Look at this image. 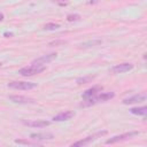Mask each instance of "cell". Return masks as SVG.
Wrapping results in <instances>:
<instances>
[{"label":"cell","mask_w":147,"mask_h":147,"mask_svg":"<svg viewBox=\"0 0 147 147\" xmlns=\"http://www.w3.org/2000/svg\"><path fill=\"white\" fill-rule=\"evenodd\" d=\"M131 69H133L132 63H119V64H116V65L111 67L110 72L111 74H123V72L130 71Z\"/></svg>","instance_id":"8992f818"},{"label":"cell","mask_w":147,"mask_h":147,"mask_svg":"<svg viewBox=\"0 0 147 147\" xmlns=\"http://www.w3.org/2000/svg\"><path fill=\"white\" fill-rule=\"evenodd\" d=\"M60 28V24H57V23H46L45 25H44V29L45 30H57Z\"/></svg>","instance_id":"e0dca14e"},{"label":"cell","mask_w":147,"mask_h":147,"mask_svg":"<svg viewBox=\"0 0 147 147\" xmlns=\"http://www.w3.org/2000/svg\"><path fill=\"white\" fill-rule=\"evenodd\" d=\"M130 113L133 115H138V116H146L147 114V107H137V108H131Z\"/></svg>","instance_id":"5bb4252c"},{"label":"cell","mask_w":147,"mask_h":147,"mask_svg":"<svg viewBox=\"0 0 147 147\" xmlns=\"http://www.w3.org/2000/svg\"><path fill=\"white\" fill-rule=\"evenodd\" d=\"M94 79V76H87V77H80L77 79V83L78 84H86V83H90Z\"/></svg>","instance_id":"2e32d148"},{"label":"cell","mask_w":147,"mask_h":147,"mask_svg":"<svg viewBox=\"0 0 147 147\" xmlns=\"http://www.w3.org/2000/svg\"><path fill=\"white\" fill-rule=\"evenodd\" d=\"M74 116H75V113H74V111L67 110V111H62V113L55 115V116L53 117V121H54V122H63V121L70 119V118L74 117Z\"/></svg>","instance_id":"9c48e42d"},{"label":"cell","mask_w":147,"mask_h":147,"mask_svg":"<svg viewBox=\"0 0 147 147\" xmlns=\"http://www.w3.org/2000/svg\"><path fill=\"white\" fill-rule=\"evenodd\" d=\"M3 17H5V16H3V14H2V13H0V22L3 20Z\"/></svg>","instance_id":"44dd1931"},{"label":"cell","mask_w":147,"mask_h":147,"mask_svg":"<svg viewBox=\"0 0 147 147\" xmlns=\"http://www.w3.org/2000/svg\"><path fill=\"white\" fill-rule=\"evenodd\" d=\"M16 144H23V145H38L37 141H29V140H18L16 139L15 140Z\"/></svg>","instance_id":"d6986e66"},{"label":"cell","mask_w":147,"mask_h":147,"mask_svg":"<svg viewBox=\"0 0 147 147\" xmlns=\"http://www.w3.org/2000/svg\"><path fill=\"white\" fill-rule=\"evenodd\" d=\"M54 59H56V53H52V54H48V55H44V56H40L38 59H36L32 64H41V65H45L46 63L53 61Z\"/></svg>","instance_id":"ba28073f"},{"label":"cell","mask_w":147,"mask_h":147,"mask_svg":"<svg viewBox=\"0 0 147 147\" xmlns=\"http://www.w3.org/2000/svg\"><path fill=\"white\" fill-rule=\"evenodd\" d=\"M147 99V95L145 93H138V94H134L132 96H129L126 99L123 100V103L124 105H132V103H139V102H144L146 101Z\"/></svg>","instance_id":"52a82bcc"},{"label":"cell","mask_w":147,"mask_h":147,"mask_svg":"<svg viewBox=\"0 0 147 147\" xmlns=\"http://www.w3.org/2000/svg\"><path fill=\"white\" fill-rule=\"evenodd\" d=\"M45 69H46L45 65H41V64H31V65H29V67H24V68L20 69V70H18V74H20L21 76L28 77V76L38 75V74L42 72Z\"/></svg>","instance_id":"7a4b0ae2"},{"label":"cell","mask_w":147,"mask_h":147,"mask_svg":"<svg viewBox=\"0 0 147 147\" xmlns=\"http://www.w3.org/2000/svg\"><path fill=\"white\" fill-rule=\"evenodd\" d=\"M139 134V132L138 131H133V132H127V133H123V134H118V136H115V137H113V138H110V139H108V140H106V144H116V142H119V141H124V140H127V139H130V138H132V137H134V136H138Z\"/></svg>","instance_id":"5b68a950"},{"label":"cell","mask_w":147,"mask_h":147,"mask_svg":"<svg viewBox=\"0 0 147 147\" xmlns=\"http://www.w3.org/2000/svg\"><path fill=\"white\" fill-rule=\"evenodd\" d=\"M3 36L7 37V38H9V37H13V33H11V32H5Z\"/></svg>","instance_id":"ffe728a7"},{"label":"cell","mask_w":147,"mask_h":147,"mask_svg":"<svg viewBox=\"0 0 147 147\" xmlns=\"http://www.w3.org/2000/svg\"><path fill=\"white\" fill-rule=\"evenodd\" d=\"M107 133V131H100V132H96L95 134H92V136H88L86 138H83L82 140H78L76 142H74L71 146L72 147H83V146H86V145H90L91 142H93L94 140H96L98 138L105 136Z\"/></svg>","instance_id":"3957f363"},{"label":"cell","mask_w":147,"mask_h":147,"mask_svg":"<svg viewBox=\"0 0 147 147\" xmlns=\"http://www.w3.org/2000/svg\"><path fill=\"white\" fill-rule=\"evenodd\" d=\"M115 96V93L114 92H100L88 99H85L83 103H80V107H87V106H92V105H95V103H100V102H106V101H109L110 99H113Z\"/></svg>","instance_id":"6da1fadb"},{"label":"cell","mask_w":147,"mask_h":147,"mask_svg":"<svg viewBox=\"0 0 147 147\" xmlns=\"http://www.w3.org/2000/svg\"><path fill=\"white\" fill-rule=\"evenodd\" d=\"M79 20H80V15H78V14H69L67 16V21H69V22L79 21Z\"/></svg>","instance_id":"ac0fdd59"},{"label":"cell","mask_w":147,"mask_h":147,"mask_svg":"<svg viewBox=\"0 0 147 147\" xmlns=\"http://www.w3.org/2000/svg\"><path fill=\"white\" fill-rule=\"evenodd\" d=\"M8 99L15 103H33L34 102L32 98H28L23 95H9Z\"/></svg>","instance_id":"30bf717a"},{"label":"cell","mask_w":147,"mask_h":147,"mask_svg":"<svg viewBox=\"0 0 147 147\" xmlns=\"http://www.w3.org/2000/svg\"><path fill=\"white\" fill-rule=\"evenodd\" d=\"M101 91H102V86H100V85L93 86V87H91V88L86 90V91L82 94V98H83L84 100H85V99H88V98H91V96H93V95H95V94L100 93Z\"/></svg>","instance_id":"8fae6325"},{"label":"cell","mask_w":147,"mask_h":147,"mask_svg":"<svg viewBox=\"0 0 147 147\" xmlns=\"http://www.w3.org/2000/svg\"><path fill=\"white\" fill-rule=\"evenodd\" d=\"M101 42H102L101 40H92V41H86V42L80 44V47H92V46L99 45V44H101Z\"/></svg>","instance_id":"9a60e30c"},{"label":"cell","mask_w":147,"mask_h":147,"mask_svg":"<svg viewBox=\"0 0 147 147\" xmlns=\"http://www.w3.org/2000/svg\"><path fill=\"white\" fill-rule=\"evenodd\" d=\"M8 87L13 90H22V91H29L37 87V84L30 83V82H11L8 83Z\"/></svg>","instance_id":"277c9868"},{"label":"cell","mask_w":147,"mask_h":147,"mask_svg":"<svg viewBox=\"0 0 147 147\" xmlns=\"http://www.w3.org/2000/svg\"><path fill=\"white\" fill-rule=\"evenodd\" d=\"M30 138L32 140H52L54 136L52 133H31Z\"/></svg>","instance_id":"4fadbf2b"},{"label":"cell","mask_w":147,"mask_h":147,"mask_svg":"<svg viewBox=\"0 0 147 147\" xmlns=\"http://www.w3.org/2000/svg\"><path fill=\"white\" fill-rule=\"evenodd\" d=\"M25 125L31 126V127H46L51 124V122L48 121H44V119H39V121H24L23 122Z\"/></svg>","instance_id":"7c38bea8"}]
</instances>
